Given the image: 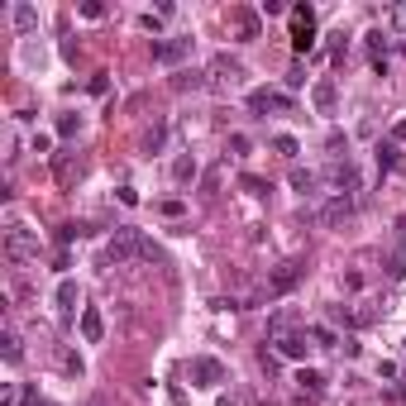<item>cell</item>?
Returning <instances> with one entry per match:
<instances>
[{
	"instance_id": "obj_6",
	"label": "cell",
	"mask_w": 406,
	"mask_h": 406,
	"mask_svg": "<svg viewBox=\"0 0 406 406\" xmlns=\"http://www.w3.org/2000/svg\"><path fill=\"white\" fill-rule=\"evenodd\" d=\"M187 373H191V387H220L225 382V363L220 359H210V354H196V359L187 363Z\"/></svg>"
},
{
	"instance_id": "obj_11",
	"label": "cell",
	"mask_w": 406,
	"mask_h": 406,
	"mask_svg": "<svg viewBox=\"0 0 406 406\" xmlns=\"http://www.w3.org/2000/svg\"><path fill=\"white\" fill-rule=\"evenodd\" d=\"M239 77H244V67H239V58H230V53H220L215 63H210V86H225V81L235 86Z\"/></svg>"
},
{
	"instance_id": "obj_34",
	"label": "cell",
	"mask_w": 406,
	"mask_h": 406,
	"mask_svg": "<svg viewBox=\"0 0 406 406\" xmlns=\"http://www.w3.org/2000/svg\"><path fill=\"white\" fill-rule=\"evenodd\" d=\"M53 148V134H34V153H48Z\"/></svg>"
},
{
	"instance_id": "obj_33",
	"label": "cell",
	"mask_w": 406,
	"mask_h": 406,
	"mask_svg": "<svg viewBox=\"0 0 406 406\" xmlns=\"http://www.w3.org/2000/svg\"><path fill=\"white\" fill-rule=\"evenodd\" d=\"M158 210H163V215H168V220H177V215H182V210H187V205H182V201H163V205H158Z\"/></svg>"
},
{
	"instance_id": "obj_10",
	"label": "cell",
	"mask_w": 406,
	"mask_h": 406,
	"mask_svg": "<svg viewBox=\"0 0 406 406\" xmlns=\"http://www.w3.org/2000/svg\"><path fill=\"white\" fill-rule=\"evenodd\" d=\"M182 58H191V39H163V44H153V63L172 67V63H182Z\"/></svg>"
},
{
	"instance_id": "obj_19",
	"label": "cell",
	"mask_w": 406,
	"mask_h": 406,
	"mask_svg": "<svg viewBox=\"0 0 406 406\" xmlns=\"http://www.w3.org/2000/svg\"><path fill=\"white\" fill-rule=\"evenodd\" d=\"M235 24H239L244 39H258V15H253V10H235Z\"/></svg>"
},
{
	"instance_id": "obj_4",
	"label": "cell",
	"mask_w": 406,
	"mask_h": 406,
	"mask_svg": "<svg viewBox=\"0 0 406 406\" xmlns=\"http://www.w3.org/2000/svg\"><path fill=\"white\" fill-rule=\"evenodd\" d=\"M287 15H292V48H297V58H301V53L315 48V10L311 5H292Z\"/></svg>"
},
{
	"instance_id": "obj_35",
	"label": "cell",
	"mask_w": 406,
	"mask_h": 406,
	"mask_svg": "<svg viewBox=\"0 0 406 406\" xmlns=\"http://www.w3.org/2000/svg\"><path fill=\"white\" fill-rule=\"evenodd\" d=\"M387 273H392V278H406V253H397V258H392Z\"/></svg>"
},
{
	"instance_id": "obj_14",
	"label": "cell",
	"mask_w": 406,
	"mask_h": 406,
	"mask_svg": "<svg viewBox=\"0 0 406 406\" xmlns=\"http://www.w3.org/2000/svg\"><path fill=\"white\" fill-rule=\"evenodd\" d=\"M311 101H315V110H320V115H330V110H335V81L320 77V81H315V91H311Z\"/></svg>"
},
{
	"instance_id": "obj_31",
	"label": "cell",
	"mask_w": 406,
	"mask_h": 406,
	"mask_svg": "<svg viewBox=\"0 0 406 406\" xmlns=\"http://www.w3.org/2000/svg\"><path fill=\"white\" fill-rule=\"evenodd\" d=\"M139 29H148V34H158V29H163V15H139Z\"/></svg>"
},
{
	"instance_id": "obj_1",
	"label": "cell",
	"mask_w": 406,
	"mask_h": 406,
	"mask_svg": "<svg viewBox=\"0 0 406 406\" xmlns=\"http://www.w3.org/2000/svg\"><path fill=\"white\" fill-rule=\"evenodd\" d=\"M306 340H311V330L297 325V315H292V311H278L273 320H268V344H278L282 359L301 363V359H306V349H311Z\"/></svg>"
},
{
	"instance_id": "obj_28",
	"label": "cell",
	"mask_w": 406,
	"mask_h": 406,
	"mask_svg": "<svg viewBox=\"0 0 406 406\" xmlns=\"http://www.w3.org/2000/svg\"><path fill=\"white\" fill-rule=\"evenodd\" d=\"M387 24H392V29H402V34H406V0L387 10Z\"/></svg>"
},
{
	"instance_id": "obj_41",
	"label": "cell",
	"mask_w": 406,
	"mask_h": 406,
	"mask_svg": "<svg viewBox=\"0 0 406 406\" xmlns=\"http://www.w3.org/2000/svg\"><path fill=\"white\" fill-rule=\"evenodd\" d=\"M402 53H406V44H402Z\"/></svg>"
},
{
	"instance_id": "obj_38",
	"label": "cell",
	"mask_w": 406,
	"mask_h": 406,
	"mask_svg": "<svg viewBox=\"0 0 406 406\" xmlns=\"http://www.w3.org/2000/svg\"><path fill=\"white\" fill-rule=\"evenodd\" d=\"M397 239H402V253H406V215L397 220Z\"/></svg>"
},
{
	"instance_id": "obj_3",
	"label": "cell",
	"mask_w": 406,
	"mask_h": 406,
	"mask_svg": "<svg viewBox=\"0 0 406 406\" xmlns=\"http://www.w3.org/2000/svg\"><path fill=\"white\" fill-rule=\"evenodd\" d=\"M301 278H306V258H287V263H278L273 273H268L263 297H287V292H292Z\"/></svg>"
},
{
	"instance_id": "obj_23",
	"label": "cell",
	"mask_w": 406,
	"mask_h": 406,
	"mask_svg": "<svg viewBox=\"0 0 406 406\" xmlns=\"http://www.w3.org/2000/svg\"><path fill=\"white\" fill-rule=\"evenodd\" d=\"M163 139H168V125H153L148 134H143V153H158V148H163Z\"/></svg>"
},
{
	"instance_id": "obj_36",
	"label": "cell",
	"mask_w": 406,
	"mask_h": 406,
	"mask_svg": "<svg viewBox=\"0 0 406 406\" xmlns=\"http://www.w3.org/2000/svg\"><path fill=\"white\" fill-rule=\"evenodd\" d=\"M301 81H306V72H301V63H297V67H292V72H287V86H292V91H297Z\"/></svg>"
},
{
	"instance_id": "obj_18",
	"label": "cell",
	"mask_w": 406,
	"mask_h": 406,
	"mask_svg": "<svg viewBox=\"0 0 406 406\" xmlns=\"http://www.w3.org/2000/svg\"><path fill=\"white\" fill-rule=\"evenodd\" d=\"M0 354H5V363H19V359H24V349H19V335H15V330H5V335H0Z\"/></svg>"
},
{
	"instance_id": "obj_29",
	"label": "cell",
	"mask_w": 406,
	"mask_h": 406,
	"mask_svg": "<svg viewBox=\"0 0 406 406\" xmlns=\"http://www.w3.org/2000/svg\"><path fill=\"white\" fill-rule=\"evenodd\" d=\"M86 91H91V96H106V91H110V81H106V72H96V77H91V81H86Z\"/></svg>"
},
{
	"instance_id": "obj_5",
	"label": "cell",
	"mask_w": 406,
	"mask_h": 406,
	"mask_svg": "<svg viewBox=\"0 0 406 406\" xmlns=\"http://www.w3.org/2000/svg\"><path fill=\"white\" fill-rule=\"evenodd\" d=\"M5 258H10V263L39 258V235H29L24 225H10V235H5Z\"/></svg>"
},
{
	"instance_id": "obj_40",
	"label": "cell",
	"mask_w": 406,
	"mask_h": 406,
	"mask_svg": "<svg viewBox=\"0 0 406 406\" xmlns=\"http://www.w3.org/2000/svg\"><path fill=\"white\" fill-rule=\"evenodd\" d=\"M220 406H239V402H235V397H220Z\"/></svg>"
},
{
	"instance_id": "obj_16",
	"label": "cell",
	"mask_w": 406,
	"mask_h": 406,
	"mask_svg": "<svg viewBox=\"0 0 406 406\" xmlns=\"http://www.w3.org/2000/svg\"><path fill=\"white\" fill-rule=\"evenodd\" d=\"M10 19H15L19 34H34V29H39V10H34V5H15V15H10Z\"/></svg>"
},
{
	"instance_id": "obj_9",
	"label": "cell",
	"mask_w": 406,
	"mask_h": 406,
	"mask_svg": "<svg viewBox=\"0 0 406 406\" xmlns=\"http://www.w3.org/2000/svg\"><path fill=\"white\" fill-rule=\"evenodd\" d=\"M297 397L306 406H320V402H325V377L315 373V368H301V373H297Z\"/></svg>"
},
{
	"instance_id": "obj_25",
	"label": "cell",
	"mask_w": 406,
	"mask_h": 406,
	"mask_svg": "<svg viewBox=\"0 0 406 406\" xmlns=\"http://www.w3.org/2000/svg\"><path fill=\"white\" fill-rule=\"evenodd\" d=\"M311 340L320 344V349H335V344H340V335H335L330 325H311Z\"/></svg>"
},
{
	"instance_id": "obj_15",
	"label": "cell",
	"mask_w": 406,
	"mask_h": 406,
	"mask_svg": "<svg viewBox=\"0 0 406 406\" xmlns=\"http://www.w3.org/2000/svg\"><path fill=\"white\" fill-rule=\"evenodd\" d=\"M196 172H201V168H196V158L182 153L177 163H172V182H182V187H187V182H196Z\"/></svg>"
},
{
	"instance_id": "obj_42",
	"label": "cell",
	"mask_w": 406,
	"mask_h": 406,
	"mask_svg": "<svg viewBox=\"0 0 406 406\" xmlns=\"http://www.w3.org/2000/svg\"><path fill=\"white\" fill-rule=\"evenodd\" d=\"M91 406H101V402H91Z\"/></svg>"
},
{
	"instance_id": "obj_2",
	"label": "cell",
	"mask_w": 406,
	"mask_h": 406,
	"mask_svg": "<svg viewBox=\"0 0 406 406\" xmlns=\"http://www.w3.org/2000/svg\"><path fill=\"white\" fill-rule=\"evenodd\" d=\"M129 258H143V235L139 230H115V239L106 244V268H120V263H129Z\"/></svg>"
},
{
	"instance_id": "obj_8",
	"label": "cell",
	"mask_w": 406,
	"mask_h": 406,
	"mask_svg": "<svg viewBox=\"0 0 406 406\" xmlns=\"http://www.w3.org/2000/svg\"><path fill=\"white\" fill-rule=\"evenodd\" d=\"M349 215H354V196H349V191H335V196L315 210V220H320V225H340V220H349Z\"/></svg>"
},
{
	"instance_id": "obj_21",
	"label": "cell",
	"mask_w": 406,
	"mask_h": 406,
	"mask_svg": "<svg viewBox=\"0 0 406 406\" xmlns=\"http://www.w3.org/2000/svg\"><path fill=\"white\" fill-rule=\"evenodd\" d=\"M392 168H397V143H377V172H392Z\"/></svg>"
},
{
	"instance_id": "obj_32",
	"label": "cell",
	"mask_w": 406,
	"mask_h": 406,
	"mask_svg": "<svg viewBox=\"0 0 406 406\" xmlns=\"http://www.w3.org/2000/svg\"><path fill=\"white\" fill-rule=\"evenodd\" d=\"M81 15H86V19H101V15H106V5H101V0H86V5H81Z\"/></svg>"
},
{
	"instance_id": "obj_20",
	"label": "cell",
	"mask_w": 406,
	"mask_h": 406,
	"mask_svg": "<svg viewBox=\"0 0 406 406\" xmlns=\"http://www.w3.org/2000/svg\"><path fill=\"white\" fill-rule=\"evenodd\" d=\"M86 235H91V225H58V244H63V249L72 239H86Z\"/></svg>"
},
{
	"instance_id": "obj_30",
	"label": "cell",
	"mask_w": 406,
	"mask_h": 406,
	"mask_svg": "<svg viewBox=\"0 0 406 406\" xmlns=\"http://www.w3.org/2000/svg\"><path fill=\"white\" fill-rule=\"evenodd\" d=\"M58 134L72 139V134H77V115H63V120H58Z\"/></svg>"
},
{
	"instance_id": "obj_39",
	"label": "cell",
	"mask_w": 406,
	"mask_h": 406,
	"mask_svg": "<svg viewBox=\"0 0 406 406\" xmlns=\"http://www.w3.org/2000/svg\"><path fill=\"white\" fill-rule=\"evenodd\" d=\"M29 406H53V402H44V397H39V392H29Z\"/></svg>"
},
{
	"instance_id": "obj_12",
	"label": "cell",
	"mask_w": 406,
	"mask_h": 406,
	"mask_svg": "<svg viewBox=\"0 0 406 406\" xmlns=\"http://www.w3.org/2000/svg\"><path fill=\"white\" fill-rule=\"evenodd\" d=\"M53 301H58V315L72 320V315H77V282L63 278V282H58V292H53Z\"/></svg>"
},
{
	"instance_id": "obj_24",
	"label": "cell",
	"mask_w": 406,
	"mask_h": 406,
	"mask_svg": "<svg viewBox=\"0 0 406 406\" xmlns=\"http://www.w3.org/2000/svg\"><path fill=\"white\" fill-rule=\"evenodd\" d=\"M292 187L306 196V191H315V172H306V168H292Z\"/></svg>"
},
{
	"instance_id": "obj_13",
	"label": "cell",
	"mask_w": 406,
	"mask_h": 406,
	"mask_svg": "<svg viewBox=\"0 0 406 406\" xmlns=\"http://www.w3.org/2000/svg\"><path fill=\"white\" fill-rule=\"evenodd\" d=\"M101 335H106V320H101L96 306H86V311H81V340H86V344H101Z\"/></svg>"
},
{
	"instance_id": "obj_17",
	"label": "cell",
	"mask_w": 406,
	"mask_h": 406,
	"mask_svg": "<svg viewBox=\"0 0 406 406\" xmlns=\"http://www.w3.org/2000/svg\"><path fill=\"white\" fill-rule=\"evenodd\" d=\"M363 39H368V58H373V63H387V34H382V29H368Z\"/></svg>"
},
{
	"instance_id": "obj_7",
	"label": "cell",
	"mask_w": 406,
	"mask_h": 406,
	"mask_svg": "<svg viewBox=\"0 0 406 406\" xmlns=\"http://www.w3.org/2000/svg\"><path fill=\"white\" fill-rule=\"evenodd\" d=\"M249 110L253 115H287L292 110V96L273 91V86H258V91H249Z\"/></svg>"
},
{
	"instance_id": "obj_22",
	"label": "cell",
	"mask_w": 406,
	"mask_h": 406,
	"mask_svg": "<svg viewBox=\"0 0 406 406\" xmlns=\"http://www.w3.org/2000/svg\"><path fill=\"white\" fill-rule=\"evenodd\" d=\"M172 86H177V91H196V86H210V81H205L201 72H182V77H172Z\"/></svg>"
},
{
	"instance_id": "obj_37",
	"label": "cell",
	"mask_w": 406,
	"mask_h": 406,
	"mask_svg": "<svg viewBox=\"0 0 406 406\" xmlns=\"http://www.w3.org/2000/svg\"><path fill=\"white\" fill-rule=\"evenodd\" d=\"M392 143H406V120H397V125H392Z\"/></svg>"
},
{
	"instance_id": "obj_27",
	"label": "cell",
	"mask_w": 406,
	"mask_h": 406,
	"mask_svg": "<svg viewBox=\"0 0 406 406\" xmlns=\"http://www.w3.org/2000/svg\"><path fill=\"white\" fill-rule=\"evenodd\" d=\"M239 187L249 191V196H268V191H273V187L263 182V177H239Z\"/></svg>"
},
{
	"instance_id": "obj_26",
	"label": "cell",
	"mask_w": 406,
	"mask_h": 406,
	"mask_svg": "<svg viewBox=\"0 0 406 406\" xmlns=\"http://www.w3.org/2000/svg\"><path fill=\"white\" fill-rule=\"evenodd\" d=\"M273 148H278L282 158H297V153H301V143L292 139V134H278V139H273Z\"/></svg>"
}]
</instances>
